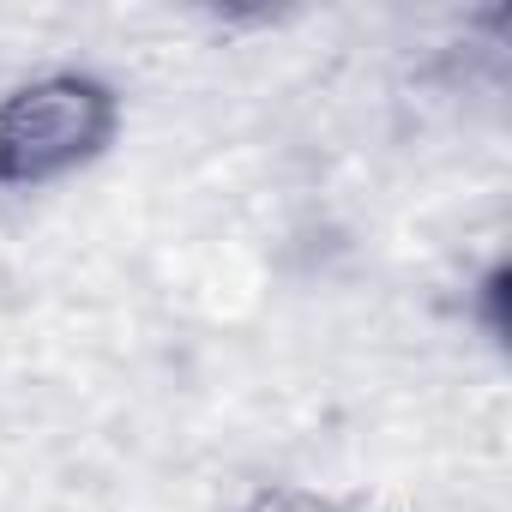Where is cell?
I'll list each match as a JSON object with an SVG mask.
<instances>
[{"label":"cell","instance_id":"6da1fadb","mask_svg":"<svg viewBox=\"0 0 512 512\" xmlns=\"http://www.w3.org/2000/svg\"><path fill=\"white\" fill-rule=\"evenodd\" d=\"M127 133V91L79 61L37 67L0 91V199H31L97 169Z\"/></svg>","mask_w":512,"mask_h":512},{"label":"cell","instance_id":"7a4b0ae2","mask_svg":"<svg viewBox=\"0 0 512 512\" xmlns=\"http://www.w3.org/2000/svg\"><path fill=\"white\" fill-rule=\"evenodd\" d=\"M235 512H356V506L314 482H260L253 494L235 500Z\"/></svg>","mask_w":512,"mask_h":512},{"label":"cell","instance_id":"3957f363","mask_svg":"<svg viewBox=\"0 0 512 512\" xmlns=\"http://www.w3.org/2000/svg\"><path fill=\"white\" fill-rule=\"evenodd\" d=\"M470 302H476V326L488 344H506V260H488V272L470 284Z\"/></svg>","mask_w":512,"mask_h":512}]
</instances>
